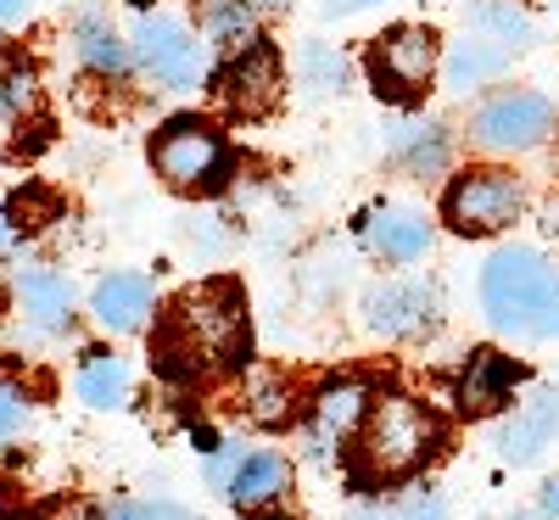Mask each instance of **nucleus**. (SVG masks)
Instances as JSON below:
<instances>
[{
  "mask_svg": "<svg viewBox=\"0 0 559 520\" xmlns=\"http://www.w3.org/2000/svg\"><path fill=\"white\" fill-rule=\"evenodd\" d=\"M442 448V419L414 398L369 403L353 448V487H397L414 482Z\"/></svg>",
  "mask_w": 559,
  "mask_h": 520,
  "instance_id": "3",
  "label": "nucleus"
},
{
  "mask_svg": "<svg viewBox=\"0 0 559 520\" xmlns=\"http://www.w3.org/2000/svg\"><path fill=\"white\" fill-rule=\"evenodd\" d=\"M464 28H476V34L509 45L515 57L537 45V17L521 7V0H476V7H471V23H464Z\"/></svg>",
  "mask_w": 559,
  "mask_h": 520,
  "instance_id": "23",
  "label": "nucleus"
},
{
  "mask_svg": "<svg viewBox=\"0 0 559 520\" xmlns=\"http://www.w3.org/2000/svg\"><path fill=\"white\" fill-rule=\"evenodd\" d=\"M347 520H448V498L442 493H403V498H381V504H358Z\"/></svg>",
  "mask_w": 559,
  "mask_h": 520,
  "instance_id": "25",
  "label": "nucleus"
},
{
  "mask_svg": "<svg viewBox=\"0 0 559 520\" xmlns=\"http://www.w3.org/2000/svg\"><path fill=\"white\" fill-rule=\"evenodd\" d=\"M559 129V107L543 90H492L471 107V146L492 152V157H521L548 146Z\"/></svg>",
  "mask_w": 559,
  "mask_h": 520,
  "instance_id": "6",
  "label": "nucleus"
},
{
  "mask_svg": "<svg viewBox=\"0 0 559 520\" xmlns=\"http://www.w3.org/2000/svg\"><path fill=\"white\" fill-rule=\"evenodd\" d=\"M554 442H559V387H532V398L515 403V414L498 425V453L509 464H532Z\"/></svg>",
  "mask_w": 559,
  "mask_h": 520,
  "instance_id": "15",
  "label": "nucleus"
},
{
  "mask_svg": "<svg viewBox=\"0 0 559 520\" xmlns=\"http://www.w3.org/2000/svg\"><path fill=\"white\" fill-rule=\"evenodd\" d=\"M213 90H218V102H224L229 113L263 118V113L280 102V90H286V68H280V51H274L269 39L236 45V51L224 57V68L213 73Z\"/></svg>",
  "mask_w": 559,
  "mask_h": 520,
  "instance_id": "10",
  "label": "nucleus"
},
{
  "mask_svg": "<svg viewBox=\"0 0 559 520\" xmlns=\"http://www.w3.org/2000/svg\"><path fill=\"white\" fill-rule=\"evenodd\" d=\"M521 381H526V364L521 358H509L498 347H476L471 358H464L459 381H453V403H459V414L487 419V414H503L509 409V398H515Z\"/></svg>",
  "mask_w": 559,
  "mask_h": 520,
  "instance_id": "13",
  "label": "nucleus"
},
{
  "mask_svg": "<svg viewBox=\"0 0 559 520\" xmlns=\"http://www.w3.org/2000/svg\"><path fill=\"white\" fill-rule=\"evenodd\" d=\"M23 520H28V515H23Z\"/></svg>",
  "mask_w": 559,
  "mask_h": 520,
  "instance_id": "39",
  "label": "nucleus"
},
{
  "mask_svg": "<svg viewBox=\"0 0 559 520\" xmlns=\"http://www.w3.org/2000/svg\"><path fill=\"white\" fill-rule=\"evenodd\" d=\"M437 319H442V292L419 274L381 280L376 292H364V330L381 342H414L426 330H437Z\"/></svg>",
  "mask_w": 559,
  "mask_h": 520,
  "instance_id": "9",
  "label": "nucleus"
},
{
  "mask_svg": "<svg viewBox=\"0 0 559 520\" xmlns=\"http://www.w3.org/2000/svg\"><path fill=\"white\" fill-rule=\"evenodd\" d=\"M369 7H381V0H319V12L331 17V23L336 17H353V12H369Z\"/></svg>",
  "mask_w": 559,
  "mask_h": 520,
  "instance_id": "32",
  "label": "nucleus"
},
{
  "mask_svg": "<svg viewBox=\"0 0 559 520\" xmlns=\"http://www.w3.org/2000/svg\"><path fill=\"white\" fill-rule=\"evenodd\" d=\"M96 520H197V515L168 504V498H123V504L96 509Z\"/></svg>",
  "mask_w": 559,
  "mask_h": 520,
  "instance_id": "28",
  "label": "nucleus"
},
{
  "mask_svg": "<svg viewBox=\"0 0 559 520\" xmlns=\"http://www.w3.org/2000/svg\"><path fill=\"white\" fill-rule=\"evenodd\" d=\"M476 292L498 336L559 342V263H548L537 247H498L481 263Z\"/></svg>",
  "mask_w": 559,
  "mask_h": 520,
  "instance_id": "2",
  "label": "nucleus"
},
{
  "mask_svg": "<svg viewBox=\"0 0 559 520\" xmlns=\"http://www.w3.org/2000/svg\"><path fill=\"white\" fill-rule=\"evenodd\" d=\"M197 28L213 39V45H247L258 39V12L247 7V0H197Z\"/></svg>",
  "mask_w": 559,
  "mask_h": 520,
  "instance_id": "24",
  "label": "nucleus"
},
{
  "mask_svg": "<svg viewBox=\"0 0 559 520\" xmlns=\"http://www.w3.org/2000/svg\"><path fill=\"white\" fill-rule=\"evenodd\" d=\"M286 493H292V459L280 448H247L241 464H236V476H229V487H224V498L236 509H247V515L274 509Z\"/></svg>",
  "mask_w": 559,
  "mask_h": 520,
  "instance_id": "18",
  "label": "nucleus"
},
{
  "mask_svg": "<svg viewBox=\"0 0 559 520\" xmlns=\"http://www.w3.org/2000/svg\"><path fill=\"white\" fill-rule=\"evenodd\" d=\"M252 353V314L229 280H207L168 303L157 319V369L174 381H213L241 369Z\"/></svg>",
  "mask_w": 559,
  "mask_h": 520,
  "instance_id": "1",
  "label": "nucleus"
},
{
  "mask_svg": "<svg viewBox=\"0 0 559 520\" xmlns=\"http://www.w3.org/2000/svg\"><path fill=\"white\" fill-rule=\"evenodd\" d=\"M247 419L252 425H286L292 419V387L280 375H247Z\"/></svg>",
  "mask_w": 559,
  "mask_h": 520,
  "instance_id": "26",
  "label": "nucleus"
},
{
  "mask_svg": "<svg viewBox=\"0 0 559 520\" xmlns=\"http://www.w3.org/2000/svg\"><path fill=\"white\" fill-rule=\"evenodd\" d=\"M509 520H543L537 509H515V515H509Z\"/></svg>",
  "mask_w": 559,
  "mask_h": 520,
  "instance_id": "38",
  "label": "nucleus"
},
{
  "mask_svg": "<svg viewBox=\"0 0 559 520\" xmlns=\"http://www.w3.org/2000/svg\"><path fill=\"white\" fill-rule=\"evenodd\" d=\"M185 235H191V247L197 252H224V229H218V218L213 213H191V218H185Z\"/></svg>",
  "mask_w": 559,
  "mask_h": 520,
  "instance_id": "30",
  "label": "nucleus"
},
{
  "mask_svg": "<svg viewBox=\"0 0 559 520\" xmlns=\"http://www.w3.org/2000/svg\"><path fill=\"white\" fill-rule=\"evenodd\" d=\"M543 520H559V476H548L543 482V493H537V504H532Z\"/></svg>",
  "mask_w": 559,
  "mask_h": 520,
  "instance_id": "33",
  "label": "nucleus"
},
{
  "mask_svg": "<svg viewBox=\"0 0 559 520\" xmlns=\"http://www.w3.org/2000/svg\"><path fill=\"white\" fill-rule=\"evenodd\" d=\"M386 157L414 179H437L453 168V134L437 118H403L386 129Z\"/></svg>",
  "mask_w": 559,
  "mask_h": 520,
  "instance_id": "17",
  "label": "nucleus"
},
{
  "mask_svg": "<svg viewBox=\"0 0 559 520\" xmlns=\"http://www.w3.org/2000/svg\"><path fill=\"white\" fill-rule=\"evenodd\" d=\"M241 453H247L241 442H224V448H218V453L207 459V482H213L218 493L229 487V476H236V464H241Z\"/></svg>",
  "mask_w": 559,
  "mask_h": 520,
  "instance_id": "31",
  "label": "nucleus"
},
{
  "mask_svg": "<svg viewBox=\"0 0 559 520\" xmlns=\"http://www.w3.org/2000/svg\"><path fill=\"white\" fill-rule=\"evenodd\" d=\"M152 168L168 191H185V197L218 191L229 179V146H224L218 123L207 118H168L152 134Z\"/></svg>",
  "mask_w": 559,
  "mask_h": 520,
  "instance_id": "5",
  "label": "nucleus"
},
{
  "mask_svg": "<svg viewBox=\"0 0 559 520\" xmlns=\"http://www.w3.org/2000/svg\"><path fill=\"white\" fill-rule=\"evenodd\" d=\"M28 12H34V0H0V28L28 23Z\"/></svg>",
  "mask_w": 559,
  "mask_h": 520,
  "instance_id": "35",
  "label": "nucleus"
},
{
  "mask_svg": "<svg viewBox=\"0 0 559 520\" xmlns=\"http://www.w3.org/2000/svg\"><path fill=\"white\" fill-rule=\"evenodd\" d=\"M537 224H543V235H548V241H559V191H554V197H543V208H537Z\"/></svg>",
  "mask_w": 559,
  "mask_h": 520,
  "instance_id": "34",
  "label": "nucleus"
},
{
  "mask_svg": "<svg viewBox=\"0 0 559 520\" xmlns=\"http://www.w3.org/2000/svg\"><path fill=\"white\" fill-rule=\"evenodd\" d=\"M73 57H79L84 73H96V79H129L134 73L129 34H118L112 17H102V12H79L73 17Z\"/></svg>",
  "mask_w": 559,
  "mask_h": 520,
  "instance_id": "20",
  "label": "nucleus"
},
{
  "mask_svg": "<svg viewBox=\"0 0 559 520\" xmlns=\"http://www.w3.org/2000/svg\"><path fill=\"white\" fill-rule=\"evenodd\" d=\"M12 297H17V314L34 324V330H62L68 314H73V280L51 263H28L12 274Z\"/></svg>",
  "mask_w": 559,
  "mask_h": 520,
  "instance_id": "19",
  "label": "nucleus"
},
{
  "mask_svg": "<svg viewBox=\"0 0 559 520\" xmlns=\"http://www.w3.org/2000/svg\"><path fill=\"white\" fill-rule=\"evenodd\" d=\"M39 96V73L23 57H0V118H23Z\"/></svg>",
  "mask_w": 559,
  "mask_h": 520,
  "instance_id": "27",
  "label": "nucleus"
},
{
  "mask_svg": "<svg viewBox=\"0 0 559 520\" xmlns=\"http://www.w3.org/2000/svg\"><path fill=\"white\" fill-rule=\"evenodd\" d=\"M12 247V224H7V213H0V252Z\"/></svg>",
  "mask_w": 559,
  "mask_h": 520,
  "instance_id": "37",
  "label": "nucleus"
},
{
  "mask_svg": "<svg viewBox=\"0 0 559 520\" xmlns=\"http://www.w3.org/2000/svg\"><path fill=\"white\" fill-rule=\"evenodd\" d=\"M129 45H134V68L146 73L157 90H168V96L202 90V79H207V45L191 34L185 17L146 7L134 17V28H129Z\"/></svg>",
  "mask_w": 559,
  "mask_h": 520,
  "instance_id": "7",
  "label": "nucleus"
},
{
  "mask_svg": "<svg viewBox=\"0 0 559 520\" xmlns=\"http://www.w3.org/2000/svg\"><path fill=\"white\" fill-rule=\"evenodd\" d=\"M297 84L308 90V96H342V90L353 84V57L342 51V45L331 39H302L297 45Z\"/></svg>",
  "mask_w": 559,
  "mask_h": 520,
  "instance_id": "22",
  "label": "nucleus"
},
{
  "mask_svg": "<svg viewBox=\"0 0 559 520\" xmlns=\"http://www.w3.org/2000/svg\"><path fill=\"white\" fill-rule=\"evenodd\" d=\"M157 314V286L152 274L140 269H112L96 280V292H90V319L112 336H134V330H146Z\"/></svg>",
  "mask_w": 559,
  "mask_h": 520,
  "instance_id": "14",
  "label": "nucleus"
},
{
  "mask_svg": "<svg viewBox=\"0 0 559 520\" xmlns=\"http://www.w3.org/2000/svg\"><path fill=\"white\" fill-rule=\"evenodd\" d=\"M23 425H28V398L12 381H0V448H7Z\"/></svg>",
  "mask_w": 559,
  "mask_h": 520,
  "instance_id": "29",
  "label": "nucleus"
},
{
  "mask_svg": "<svg viewBox=\"0 0 559 520\" xmlns=\"http://www.w3.org/2000/svg\"><path fill=\"white\" fill-rule=\"evenodd\" d=\"M369 403H376V398H369L364 381H331V387H319L313 403H308V432H302L308 459H313V464H331V459L342 453V442L358 437Z\"/></svg>",
  "mask_w": 559,
  "mask_h": 520,
  "instance_id": "12",
  "label": "nucleus"
},
{
  "mask_svg": "<svg viewBox=\"0 0 559 520\" xmlns=\"http://www.w3.org/2000/svg\"><path fill=\"white\" fill-rule=\"evenodd\" d=\"M521 208H526V191L509 168H459L442 191V224L453 235H471V241L509 229L521 218Z\"/></svg>",
  "mask_w": 559,
  "mask_h": 520,
  "instance_id": "8",
  "label": "nucleus"
},
{
  "mask_svg": "<svg viewBox=\"0 0 559 520\" xmlns=\"http://www.w3.org/2000/svg\"><path fill=\"white\" fill-rule=\"evenodd\" d=\"M509 62H515V51L476 28H464L448 51H442V84H448V96H471V90H487L509 73Z\"/></svg>",
  "mask_w": 559,
  "mask_h": 520,
  "instance_id": "16",
  "label": "nucleus"
},
{
  "mask_svg": "<svg viewBox=\"0 0 559 520\" xmlns=\"http://www.w3.org/2000/svg\"><path fill=\"white\" fill-rule=\"evenodd\" d=\"M358 241L376 263L403 269V263H419L437 247V224L414 202H376V208L358 213Z\"/></svg>",
  "mask_w": 559,
  "mask_h": 520,
  "instance_id": "11",
  "label": "nucleus"
},
{
  "mask_svg": "<svg viewBox=\"0 0 559 520\" xmlns=\"http://www.w3.org/2000/svg\"><path fill=\"white\" fill-rule=\"evenodd\" d=\"M369 90L392 107H408L431 90V79L442 73V39L426 23H397L381 39H369V57H364Z\"/></svg>",
  "mask_w": 559,
  "mask_h": 520,
  "instance_id": "4",
  "label": "nucleus"
},
{
  "mask_svg": "<svg viewBox=\"0 0 559 520\" xmlns=\"http://www.w3.org/2000/svg\"><path fill=\"white\" fill-rule=\"evenodd\" d=\"M247 7L258 12V23L263 17H280V12H292V0H247Z\"/></svg>",
  "mask_w": 559,
  "mask_h": 520,
  "instance_id": "36",
  "label": "nucleus"
},
{
  "mask_svg": "<svg viewBox=\"0 0 559 520\" xmlns=\"http://www.w3.org/2000/svg\"><path fill=\"white\" fill-rule=\"evenodd\" d=\"M73 392H79V403L112 414V409H123L129 392H134V369H129V358H118V353H107V347H90V353L79 358V369H73Z\"/></svg>",
  "mask_w": 559,
  "mask_h": 520,
  "instance_id": "21",
  "label": "nucleus"
}]
</instances>
